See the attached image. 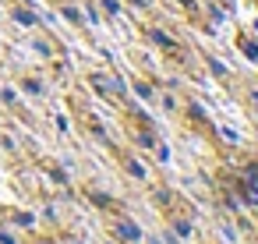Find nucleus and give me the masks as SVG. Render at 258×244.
Here are the masks:
<instances>
[{
	"label": "nucleus",
	"instance_id": "obj_1",
	"mask_svg": "<svg viewBox=\"0 0 258 244\" xmlns=\"http://www.w3.org/2000/svg\"><path fill=\"white\" fill-rule=\"evenodd\" d=\"M117 233H120L127 244H138V237H142V233H138V226H135V223H127V219H124V223H117Z\"/></svg>",
	"mask_w": 258,
	"mask_h": 244
},
{
	"label": "nucleus",
	"instance_id": "obj_2",
	"mask_svg": "<svg viewBox=\"0 0 258 244\" xmlns=\"http://www.w3.org/2000/svg\"><path fill=\"white\" fill-rule=\"evenodd\" d=\"M18 22H22V25H32V22H36V15H29V11H18Z\"/></svg>",
	"mask_w": 258,
	"mask_h": 244
},
{
	"label": "nucleus",
	"instance_id": "obj_3",
	"mask_svg": "<svg viewBox=\"0 0 258 244\" xmlns=\"http://www.w3.org/2000/svg\"><path fill=\"white\" fill-rule=\"evenodd\" d=\"M152 39H156L159 46H170V39H166V32H152Z\"/></svg>",
	"mask_w": 258,
	"mask_h": 244
},
{
	"label": "nucleus",
	"instance_id": "obj_4",
	"mask_svg": "<svg viewBox=\"0 0 258 244\" xmlns=\"http://www.w3.org/2000/svg\"><path fill=\"white\" fill-rule=\"evenodd\" d=\"M39 244H50V240H39Z\"/></svg>",
	"mask_w": 258,
	"mask_h": 244
}]
</instances>
